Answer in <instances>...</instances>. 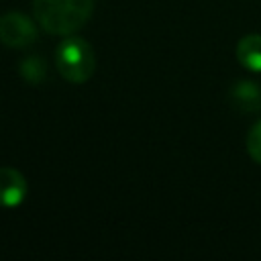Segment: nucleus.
I'll use <instances>...</instances> for the list:
<instances>
[{"label":"nucleus","mask_w":261,"mask_h":261,"mask_svg":"<svg viewBox=\"0 0 261 261\" xmlns=\"http://www.w3.org/2000/svg\"><path fill=\"white\" fill-rule=\"evenodd\" d=\"M232 108L241 112H259L261 110V86L251 80H241L230 86L228 92Z\"/></svg>","instance_id":"obj_5"},{"label":"nucleus","mask_w":261,"mask_h":261,"mask_svg":"<svg viewBox=\"0 0 261 261\" xmlns=\"http://www.w3.org/2000/svg\"><path fill=\"white\" fill-rule=\"evenodd\" d=\"M55 63L63 80L71 84H84L94 73L96 57L90 43L67 35V39H63L55 51Z\"/></svg>","instance_id":"obj_2"},{"label":"nucleus","mask_w":261,"mask_h":261,"mask_svg":"<svg viewBox=\"0 0 261 261\" xmlns=\"http://www.w3.org/2000/svg\"><path fill=\"white\" fill-rule=\"evenodd\" d=\"M37 41V27L22 12L0 14V43L12 49H24Z\"/></svg>","instance_id":"obj_3"},{"label":"nucleus","mask_w":261,"mask_h":261,"mask_svg":"<svg viewBox=\"0 0 261 261\" xmlns=\"http://www.w3.org/2000/svg\"><path fill=\"white\" fill-rule=\"evenodd\" d=\"M247 151L253 161L261 163V120H257L247 135Z\"/></svg>","instance_id":"obj_8"},{"label":"nucleus","mask_w":261,"mask_h":261,"mask_svg":"<svg viewBox=\"0 0 261 261\" xmlns=\"http://www.w3.org/2000/svg\"><path fill=\"white\" fill-rule=\"evenodd\" d=\"M20 75L31 84L43 82L45 80V61L39 57H27L24 61H20Z\"/></svg>","instance_id":"obj_7"},{"label":"nucleus","mask_w":261,"mask_h":261,"mask_svg":"<svg viewBox=\"0 0 261 261\" xmlns=\"http://www.w3.org/2000/svg\"><path fill=\"white\" fill-rule=\"evenodd\" d=\"M94 0H33V12L49 35H73L92 16Z\"/></svg>","instance_id":"obj_1"},{"label":"nucleus","mask_w":261,"mask_h":261,"mask_svg":"<svg viewBox=\"0 0 261 261\" xmlns=\"http://www.w3.org/2000/svg\"><path fill=\"white\" fill-rule=\"evenodd\" d=\"M237 59L245 69L261 73V35H245L237 43Z\"/></svg>","instance_id":"obj_6"},{"label":"nucleus","mask_w":261,"mask_h":261,"mask_svg":"<svg viewBox=\"0 0 261 261\" xmlns=\"http://www.w3.org/2000/svg\"><path fill=\"white\" fill-rule=\"evenodd\" d=\"M27 196V179L12 167H0V206L14 208Z\"/></svg>","instance_id":"obj_4"}]
</instances>
